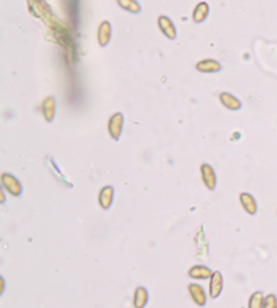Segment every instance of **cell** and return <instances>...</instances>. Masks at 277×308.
<instances>
[{"instance_id": "9", "label": "cell", "mask_w": 277, "mask_h": 308, "mask_svg": "<svg viewBox=\"0 0 277 308\" xmlns=\"http://www.w3.org/2000/svg\"><path fill=\"white\" fill-rule=\"evenodd\" d=\"M239 203H241V206L245 210V213H249V215H255L257 211H258L257 200H255L254 196L252 193H249V192H242L239 195Z\"/></svg>"}, {"instance_id": "4", "label": "cell", "mask_w": 277, "mask_h": 308, "mask_svg": "<svg viewBox=\"0 0 277 308\" xmlns=\"http://www.w3.org/2000/svg\"><path fill=\"white\" fill-rule=\"evenodd\" d=\"M188 292H189V296H191V299H192L196 306L204 307L207 304V295H206V291H204V288L200 284L189 283L188 284Z\"/></svg>"}, {"instance_id": "15", "label": "cell", "mask_w": 277, "mask_h": 308, "mask_svg": "<svg viewBox=\"0 0 277 308\" xmlns=\"http://www.w3.org/2000/svg\"><path fill=\"white\" fill-rule=\"evenodd\" d=\"M209 14V6L208 3H206V1H200L196 4L195 7V10H193V14H192V19L195 23H202L204 22L207 17H208Z\"/></svg>"}, {"instance_id": "13", "label": "cell", "mask_w": 277, "mask_h": 308, "mask_svg": "<svg viewBox=\"0 0 277 308\" xmlns=\"http://www.w3.org/2000/svg\"><path fill=\"white\" fill-rule=\"evenodd\" d=\"M212 273L214 272L206 265H193L192 268L188 270V276L193 280H207V279H211Z\"/></svg>"}, {"instance_id": "17", "label": "cell", "mask_w": 277, "mask_h": 308, "mask_svg": "<svg viewBox=\"0 0 277 308\" xmlns=\"http://www.w3.org/2000/svg\"><path fill=\"white\" fill-rule=\"evenodd\" d=\"M264 299H265V296L261 291L252 293V296L249 297V302H248V308H262L264 307Z\"/></svg>"}, {"instance_id": "11", "label": "cell", "mask_w": 277, "mask_h": 308, "mask_svg": "<svg viewBox=\"0 0 277 308\" xmlns=\"http://www.w3.org/2000/svg\"><path fill=\"white\" fill-rule=\"evenodd\" d=\"M196 71L200 73H216L222 71V64L214 58H206L196 64Z\"/></svg>"}, {"instance_id": "14", "label": "cell", "mask_w": 277, "mask_h": 308, "mask_svg": "<svg viewBox=\"0 0 277 308\" xmlns=\"http://www.w3.org/2000/svg\"><path fill=\"white\" fill-rule=\"evenodd\" d=\"M149 303V292L145 286H137L134 292V299H133V306L134 308H145Z\"/></svg>"}, {"instance_id": "5", "label": "cell", "mask_w": 277, "mask_h": 308, "mask_svg": "<svg viewBox=\"0 0 277 308\" xmlns=\"http://www.w3.org/2000/svg\"><path fill=\"white\" fill-rule=\"evenodd\" d=\"M56 106L57 101L54 96H47L42 100L41 104V111H42V117L45 119L47 123H51L54 120L56 117Z\"/></svg>"}, {"instance_id": "16", "label": "cell", "mask_w": 277, "mask_h": 308, "mask_svg": "<svg viewBox=\"0 0 277 308\" xmlns=\"http://www.w3.org/2000/svg\"><path fill=\"white\" fill-rule=\"evenodd\" d=\"M118 4L120 8L131 14H139L142 11L141 4L137 0H118Z\"/></svg>"}, {"instance_id": "6", "label": "cell", "mask_w": 277, "mask_h": 308, "mask_svg": "<svg viewBox=\"0 0 277 308\" xmlns=\"http://www.w3.org/2000/svg\"><path fill=\"white\" fill-rule=\"evenodd\" d=\"M159 27L161 33L164 34L165 37L170 41H175L177 38V31H176L175 23L172 22V19L166 15H161L159 17Z\"/></svg>"}, {"instance_id": "3", "label": "cell", "mask_w": 277, "mask_h": 308, "mask_svg": "<svg viewBox=\"0 0 277 308\" xmlns=\"http://www.w3.org/2000/svg\"><path fill=\"white\" fill-rule=\"evenodd\" d=\"M200 174H202V181L206 185V188L208 190H214L216 188V184H218L215 169L209 164L204 163L200 166Z\"/></svg>"}, {"instance_id": "10", "label": "cell", "mask_w": 277, "mask_h": 308, "mask_svg": "<svg viewBox=\"0 0 277 308\" xmlns=\"http://www.w3.org/2000/svg\"><path fill=\"white\" fill-rule=\"evenodd\" d=\"M114 193H115V190H114L113 185H106V187H103L102 190H100L97 200H99V204H100V207L103 210L107 211V210L111 208L114 202Z\"/></svg>"}, {"instance_id": "2", "label": "cell", "mask_w": 277, "mask_h": 308, "mask_svg": "<svg viewBox=\"0 0 277 308\" xmlns=\"http://www.w3.org/2000/svg\"><path fill=\"white\" fill-rule=\"evenodd\" d=\"M123 124H125V117H123L122 112H115L111 115V118L108 119V134L114 141L120 140V135L123 131Z\"/></svg>"}, {"instance_id": "8", "label": "cell", "mask_w": 277, "mask_h": 308, "mask_svg": "<svg viewBox=\"0 0 277 308\" xmlns=\"http://www.w3.org/2000/svg\"><path fill=\"white\" fill-rule=\"evenodd\" d=\"M111 35H113L111 23L108 22V21H103L99 24V27H97V44L102 46V47H106L110 44V41H111Z\"/></svg>"}, {"instance_id": "12", "label": "cell", "mask_w": 277, "mask_h": 308, "mask_svg": "<svg viewBox=\"0 0 277 308\" xmlns=\"http://www.w3.org/2000/svg\"><path fill=\"white\" fill-rule=\"evenodd\" d=\"M219 100H221L222 106L226 107L227 110H231V111H238L242 108V103L238 99L237 96H234L230 92H222L219 95Z\"/></svg>"}, {"instance_id": "1", "label": "cell", "mask_w": 277, "mask_h": 308, "mask_svg": "<svg viewBox=\"0 0 277 308\" xmlns=\"http://www.w3.org/2000/svg\"><path fill=\"white\" fill-rule=\"evenodd\" d=\"M0 181H1V187L3 190H6L11 196H21L23 192L22 183L19 181L18 177H15L11 173H1L0 176Z\"/></svg>"}, {"instance_id": "18", "label": "cell", "mask_w": 277, "mask_h": 308, "mask_svg": "<svg viewBox=\"0 0 277 308\" xmlns=\"http://www.w3.org/2000/svg\"><path fill=\"white\" fill-rule=\"evenodd\" d=\"M262 308H277V297L275 293L266 295L264 299V307Z\"/></svg>"}, {"instance_id": "7", "label": "cell", "mask_w": 277, "mask_h": 308, "mask_svg": "<svg viewBox=\"0 0 277 308\" xmlns=\"http://www.w3.org/2000/svg\"><path fill=\"white\" fill-rule=\"evenodd\" d=\"M222 291H223V276L219 270H215L211 279H209V288L208 295L211 299H216L221 296Z\"/></svg>"}]
</instances>
